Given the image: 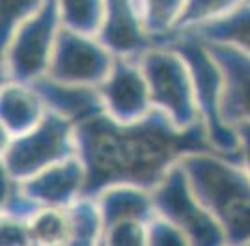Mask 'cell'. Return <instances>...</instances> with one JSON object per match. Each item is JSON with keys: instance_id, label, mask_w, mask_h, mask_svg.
<instances>
[{"instance_id": "cell-4", "label": "cell", "mask_w": 250, "mask_h": 246, "mask_svg": "<svg viewBox=\"0 0 250 246\" xmlns=\"http://www.w3.org/2000/svg\"><path fill=\"white\" fill-rule=\"evenodd\" d=\"M73 155H79L77 125L51 110L30 131L2 136V170L17 181H26Z\"/></svg>"}, {"instance_id": "cell-2", "label": "cell", "mask_w": 250, "mask_h": 246, "mask_svg": "<svg viewBox=\"0 0 250 246\" xmlns=\"http://www.w3.org/2000/svg\"><path fill=\"white\" fill-rule=\"evenodd\" d=\"M198 200L222 226L228 245H250V174L239 159L190 153L181 159Z\"/></svg>"}, {"instance_id": "cell-6", "label": "cell", "mask_w": 250, "mask_h": 246, "mask_svg": "<svg viewBox=\"0 0 250 246\" xmlns=\"http://www.w3.org/2000/svg\"><path fill=\"white\" fill-rule=\"evenodd\" d=\"M60 28L58 0H45L42 10L24 20L2 47V82H34L47 75Z\"/></svg>"}, {"instance_id": "cell-10", "label": "cell", "mask_w": 250, "mask_h": 246, "mask_svg": "<svg viewBox=\"0 0 250 246\" xmlns=\"http://www.w3.org/2000/svg\"><path fill=\"white\" fill-rule=\"evenodd\" d=\"M122 56L140 58L153 45L142 20L140 0H104V22L97 36Z\"/></svg>"}, {"instance_id": "cell-8", "label": "cell", "mask_w": 250, "mask_h": 246, "mask_svg": "<svg viewBox=\"0 0 250 246\" xmlns=\"http://www.w3.org/2000/svg\"><path fill=\"white\" fill-rule=\"evenodd\" d=\"M116 54L97 36L62 26L47 75L62 82L99 86L114 65Z\"/></svg>"}, {"instance_id": "cell-17", "label": "cell", "mask_w": 250, "mask_h": 246, "mask_svg": "<svg viewBox=\"0 0 250 246\" xmlns=\"http://www.w3.org/2000/svg\"><path fill=\"white\" fill-rule=\"evenodd\" d=\"M69 222V241L71 246L101 245L103 237V218L99 204L92 196H81L77 202L65 207Z\"/></svg>"}, {"instance_id": "cell-27", "label": "cell", "mask_w": 250, "mask_h": 246, "mask_svg": "<svg viewBox=\"0 0 250 246\" xmlns=\"http://www.w3.org/2000/svg\"><path fill=\"white\" fill-rule=\"evenodd\" d=\"M249 2H250V0H249Z\"/></svg>"}, {"instance_id": "cell-24", "label": "cell", "mask_w": 250, "mask_h": 246, "mask_svg": "<svg viewBox=\"0 0 250 246\" xmlns=\"http://www.w3.org/2000/svg\"><path fill=\"white\" fill-rule=\"evenodd\" d=\"M147 245L151 246H187L190 245L188 237L174 222L161 215L147 224Z\"/></svg>"}, {"instance_id": "cell-3", "label": "cell", "mask_w": 250, "mask_h": 246, "mask_svg": "<svg viewBox=\"0 0 250 246\" xmlns=\"http://www.w3.org/2000/svg\"><path fill=\"white\" fill-rule=\"evenodd\" d=\"M168 45L177 49L187 60L192 82H194V95H196L200 120L206 125L211 144L220 153L243 161L237 129L228 123L222 112L224 75L219 62L215 60V56L211 54L204 41L188 32L176 34L168 41Z\"/></svg>"}, {"instance_id": "cell-18", "label": "cell", "mask_w": 250, "mask_h": 246, "mask_svg": "<svg viewBox=\"0 0 250 246\" xmlns=\"http://www.w3.org/2000/svg\"><path fill=\"white\" fill-rule=\"evenodd\" d=\"M142 20L153 45L168 43L174 38L176 24L185 6V0H140Z\"/></svg>"}, {"instance_id": "cell-25", "label": "cell", "mask_w": 250, "mask_h": 246, "mask_svg": "<svg viewBox=\"0 0 250 246\" xmlns=\"http://www.w3.org/2000/svg\"><path fill=\"white\" fill-rule=\"evenodd\" d=\"M0 243L6 246L34 245L30 222L24 220V218L2 215V222H0Z\"/></svg>"}, {"instance_id": "cell-16", "label": "cell", "mask_w": 250, "mask_h": 246, "mask_svg": "<svg viewBox=\"0 0 250 246\" xmlns=\"http://www.w3.org/2000/svg\"><path fill=\"white\" fill-rule=\"evenodd\" d=\"M187 32L194 34L202 41L231 45L250 54V2L243 0L235 10H231L226 15L209 20L206 24H200L196 28H190Z\"/></svg>"}, {"instance_id": "cell-9", "label": "cell", "mask_w": 250, "mask_h": 246, "mask_svg": "<svg viewBox=\"0 0 250 246\" xmlns=\"http://www.w3.org/2000/svg\"><path fill=\"white\" fill-rule=\"evenodd\" d=\"M104 110L118 122H136L153 110L149 84L135 56L116 54L114 65L99 84Z\"/></svg>"}, {"instance_id": "cell-15", "label": "cell", "mask_w": 250, "mask_h": 246, "mask_svg": "<svg viewBox=\"0 0 250 246\" xmlns=\"http://www.w3.org/2000/svg\"><path fill=\"white\" fill-rule=\"evenodd\" d=\"M95 200L103 218V231L122 222L149 224L157 215L153 192L136 184H112L95 196Z\"/></svg>"}, {"instance_id": "cell-19", "label": "cell", "mask_w": 250, "mask_h": 246, "mask_svg": "<svg viewBox=\"0 0 250 246\" xmlns=\"http://www.w3.org/2000/svg\"><path fill=\"white\" fill-rule=\"evenodd\" d=\"M62 26L69 30L99 36L104 22V0H58Z\"/></svg>"}, {"instance_id": "cell-14", "label": "cell", "mask_w": 250, "mask_h": 246, "mask_svg": "<svg viewBox=\"0 0 250 246\" xmlns=\"http://www.w3.org/2000/svg\"><path fill=\"white\" fill-rule=\"evenodd\" d=\"M47 114L42 95L30 82H2L0 90V123L2 136L11 138L30 131Z\"/></svg>"}, {"instance_id": "cell-20", "label": "cell", "mask_w": 250, "mask_h": 246, "mask_svg": "<svg viewBox=\"0 0 250 246\" xmlns=\"http://www.w3.org/2000/svg\"><path fill=\"white\" fill-rule=\"evenodd\" d=\"M28 222L34 245H67L69 222L65 207H40Z\"/></svg>"}, {"instance_id": "cell-12", "label": "cell", "mask_w": 250, "mask_h": 246, "mask_svg": "<svg viewBox=\"0 0 250 246\" xmlns=\"http://www.w3.org/2000/svg\"><path fill=\"white\" fill-rule=\"evenodd\" d=\"M224 75L222 112L233 127L250 122V54L231 45L204 41Z\"/></svg>"}, {"instance_id": "cell-5", "label": "cell", "mask_w": 250, "mask_h": 246, "mask_svg": "<svg viewBox=\"0 0 250 246\" xmlns=\"http://www.w3.org/2000/svg\"><path fill=\"white\" fill-rule=\"evenodd\" d=\"M138 60L149 84L153 108L167 114L177 127L198 123L194 82L183 54L168 43H157Z\"/></svg>"}, {"instance_id": "cell-26", "label": "cell", "mask_w": 250, "mask_h": 246, "mask_svg": "<svg viewBox=\"0 0 250 246\" xmlns=\"http://www.w3.org/2000/svg\"><path fill=\"white\" fill-rule=\"evenodd\" d=\"M241 142V155H243V164L250 174V122H241L235 125Z\"/></svg>"}, {"instance_id": "cell-23", "label": "cell", "mask_w": 250, "mask_h": 246, "mask_svg": "<svg viewBox=\"0 0 250 246\" xmlns=\"http://www.w3.org/2000/svg\"><path fill=\"white\" fill-rule=\"evenodd\" d=\"M101 245L110 246H140L147 245V224L122 222L106 227L101 237Z\"/></svg>"}, {"instance_id": "cell-1", "label": "cell", "mask_w": 250, "mask_h": 246, "mask_svg": "<svg viewBox=\"0 0 250 246\" xmlns=\"http://www.w3.org/2000/svg\"><path fill=\"white\" fill-rule=\"evenodd\" d=\"M77 147L86 170L84 196L92 198L112 184L153 190L183 157L220 153L202 120L190 127H177L157 108L129 123L99 114L77 125Z\"/></svg>"}, {"instance_id": "cell-13", "label": "cell", "mask_w": 250, "mask_h": 246, "mask_svg": "<svg viewBox=\"0 0 250 246\" xmlns=\"http://www.w3.org/2000/svg\"><path fill=\"white\" fill-rule=\"evenodd\" d=\"M42 95L47 110L60 114L75 125L92 120L104 110L103 97L99 93V86L86 84H71L43 75L38 81L30 82Z\"/></svg>"}, {"instance_id": "cell-11", "label": "cell", "mask_w": 250, "mask_h": 246, "mask_svg": "<svg viewBox=\"0 0 250 246\" xmlns=\"http://www.w3.org/2000/svg\"><path fill=\"white\" fill-rule=\"evenodd\" d=\"M24 192L40 207H69L84 196L86 170L79 155L52 164L34 177L21 181Z\"/></svg>"}, {"instance_id": "cell-22", "label": "cell", "mask_w": 250, "mask_h": 246, "mask_svg": "<svg viewBox=\"0 0 250 246\" xmlns=\"http://www.w3.org/2000/svg\"><path fill=\"white\" fill-rule=\"evenodd\" d=\"M45 0H2V19H0V45L6 47L13 32L24 20L36 15L43 8Z\"/></svg>"}, {"instance_id": "cell-21", "label": "cell", "mask_w": 250, "mask_h": 246, "mask_svg": "<svg viewBox=\"0 0 250 246\" xmlns=\"http://www.w3.org/2000/svg\"><path fill=\"white\" fill-rule=\"evenodd\" d=\"M243 0H185V6L181 11V17L176 24V32H187L196 28L200 24H206L209 20H215L235 10Z\"/></svg>"}, {"instance_id": "cell-7", "label": "cell", "mask_w": 250, "mask_h": 246, "mask_svg": "<svg viewBox=\"0 0 250 246\" xmlns=\"http://www.w3.org/2000/svg\"><path fill=\"white\" fill-rule=\"evenodd\" d=\"M151 192L157 215L174 222L188 237L190 246L228 245L222 226L194 194L181 163L174 164Z\"/></svg>"}]
</instances>
